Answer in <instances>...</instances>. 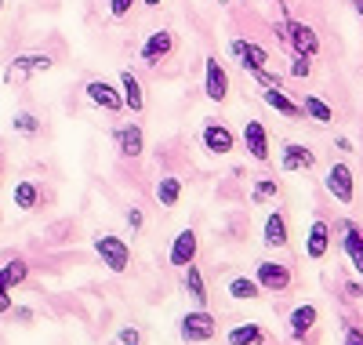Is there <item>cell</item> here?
<instances>
[{
	"instance_id": "cell-1",
	"label": "cell",
	"mask_w": 363,
	"mask_h": 345,
	"mask_svg": "<svg viewBox=\"0 0 363 345\" xmlns=\"http://www.w3.org/2000/svg\"><path fill=\"white\" fill-rule=\"evenodd\" d=\"M91 247H95V255L102 258V265L109 273H128L131 269V247L124 236H113V233H99L95 240H91Z\"/></svg>"
},
{
	"instance_id": "cell-2",
	"label": "cell",
	"mask_w": 363,
	"mask_h": 345,
	"mask_svg": "<svg viewBox=\"0 0 363 345\" xmlns=\"http://www.w3.org/2000/svg\"><path fill=\"white\" fill-rule=\"evenodd\" d=\"M218 334V320L211 317L207 309H189L186 317L178 320V338L186 345H203Z\"/></svg>"
},
{
	"instance_id": "cell-3",
	"label": "cell",
	"mask_w": 363,
	"mask_h": 345,
	"mask_svg": "<svg viewBox=\"0 0 363 345\" xmlns=\"http://www.w3.org/2000/svg\"><path fill=\"white\" fill-rule=\"evenodd\" d=\"M255 280L262 284L265 295H287L294 288V269L287 262H272V258H262L255 265Z\"/></svg>"
},
{
	"instance_id": "cell-4",
	"label": "cell",
	"mask_w": 363,
	"mask_h": 345,
	"mask_svg": "<svg viewBox=\"0 0 363 345\" xmlns=\"http://www.w3.org/2000/svg\"><path fill=\"white\" fill-rule=\"evenodd\" d=\"M200 146L211 156H229L236 149V135H233L229 124H222L218 116H203V124H200Z\"/></svg>"
},
{
	"instance_id": "cell-5",
	"label": "cell",
	"mask_w": 363,
	"mask_h": 345,
	"mask_svg": "<svg viewBox=\"0 0 363 345\" xmlns=\"http://www.w3.org/2000/svg\"><path fill=\"white\" fill-rule=\"evenodd\" d=\"M323 190L335 197L338 204L349 207V204L356 200V175H352V168L342 164V160H338V164H330V168H327V178H323Z\"/></svg>"
},
{
	"instance_id": "cell-6",
	"label": "cell",
	"mask_w": 363,
	"mask_h": 345,
	"mask_svg": "<svg viewBox=\"0 0 363 345\" xmlns=\"http://www.w3.org/2000/svg\"><path fill=\"white\" fill-rule=\"evenodd\" d=\"M174 48H178V40H174L171 29H157V33H149V37L142 40L138 58L145 62V66H160V62H167V58L174 55Z\"/></svg>"
},
{
	"instance_id": "cell-7",
	"label": "cell",
	"mask_w": 363,
	"mask_h": 345,
	"mask_svg": "<svg viewBox=\"0 0 363 345\" xmlns=\"http://www.w3.org/2000/svg\"><path fill=\"white\" fill-rule=\"evenodd\" d=\"M284 33H287V44L298 51V55H309L316 58L320 55V37L309 22H298V18H284Z\"/></svg>"
},
{
	"instance_id": "cell-8",
	"label": "cell",
	"mask_w": 363,
	"mask_h": 345,
	"mask_svg": "<svg viewBox=\"0 0 363 345\" xmlns=\"http://www.w3.org/2000/svg\"><path fill=\"white\" fill-rule=\"evenodd\" d=\"M229 55L240 58L244 73H247V70H265V66H272L269 48H262V44H255V40H244V37H233V40H229Z\"/></svg>"
},
{
	"instance_id": "cell-9",
	"label": "cell",
	"mask_w": 363,
	"mask_h": 345,
	"mask_svg": "<svg viewBox=\"0 0 363 345\" xmlns=\"http://www.w3.org/2000/svg\"><path fill=\"white\" fill-rule=\"evenodd\" d=\"M203 95L211 102H225L229 99V73H225V66L215 55L203 58Z\"/></svg>"
},
{
	"instance_id": "cell-10",
	"label": "cell",
	"mask_w": 363,
	"mask_h": 345,
	"mask_svg": "<svg viewBox=\"0 0 363 345\" xmlns=\"http://www.w3.org/2000/svg\"><path fill=\"white\" fill-rule=\"evenodd\" d=\"M84 95L91 106H99L102 113H120L124 109V95H120V87H113L109 80H87Z\"/></svg>"
},
{
	"instance_id": "cell-11",
	"label": "cell",
	"mask_w": 363,
	"mask_h": 345,
	"mask_svg": "<svg viewBox=\"0 0 363 345\" xmlns=\"http://www.w3.org/2000/svg\"><path fill=\"white\" fill-rule=\"evenodd\" d=\"M244 149H247L251 160L269 164L272 142H269V131H265V124H262V120H247V124H244Z\"/></svg>"
},
{
	"instance_id": "cell-12",
	"label": "cell",
	"mask_w": 363,
	"mask_h": 345,
	"mask_svg": "<svg viewBox=\"0 0 363 345\" xmlns=\"http://www.w3.org/2000/svg\"><path fill=\"white\" fill-rule=\"evenodd\" d=\"M55 66L51 62V55H44V51H29V55H18L11 66H8V73H4V80L8 84H15V80H22V77H33V73H48Z\"/></svg>"
},
{
	"instance_id": "cell-13",
	"label": "cell",
	"mask_w": 363,
	"mask_h": 345,
	"mask_svg": "<svg viewBox=\"0 0 363 345\" xmlns=\"http://www.w3.org/2000/svg\"><path fill=\"white\" fill-rule=\"evenodd\" d=\"M196 255H200V236H196V229H182V233L171 240L167 262H171L174 269H186V265L196 262Z\"/></svg>"
},
{
	"instance_id": "cell-14",
	"label": "cell",
	"mask_w": 363,
	"mask_h": 345,
	"mask_svg": "<svg viewBox=\"0 0 363 345\" xmlns=\"http://www.w3.org/2000/svg\"><path fill=\"white\" fill-rule=\"evenodd\" d=\"M258 99H262L269 109H277L284 120H306V109H301V102H294L284 87H262Z\"/></svg>"
},
{
	"instance_id": "cell-15",
	"label": "cell",
	"mask_w": 363,
	"mask_h": 345,
	"mask_svg": "<svg viewBox=\"0 0 363 345\" xmlns=\"http://www.w3.org/2000/svg\"><path fill=\"white\" fill-rule=\"evenodd\" d=\"M316 324H320V309H316L313 302H306V305H298L291 317H287V334H291L294 341H306V338L316 331Z\"/></svg>"
},
{
	"instance_id": "cell-16",
	"label": "cell",
	"mask_w": 363,
	"mask_h": 345,
	"mask_svg": "<svg viewBox=\"0 0 363 345\" xmlns=\"http://www.w3.org/2000/svg\"><path fill=\"white\" fill-rule=\"evenodd\" d=\"M280 168L287 175H298V171H313L316 168V153L309 146H301V142H287L280 149Z\"/></svg>"
},
{
	"instance_id": "cell-17",
	"label": "cell",
	"mask_w": 363,
	"mask_h": 345,
	"mask_svg": "<svg viewBox=\"0 0 363 345\" xmlns=\"http://www.w3.org/2000/svg\"><path fill=\"white\" fill-rule=\"evenodd\" d=\"M113 142H116V153L120 156H131V160H138V156L145 153V135L142 128L131 120V124H120V128L113 131Z\"/></svg>"
},
{
	"instance_id": "cell-18",
	"label": "cell",
	"mask_w": 363,
	"mask_h": 345,
	"mask_svg": "<svg viewBox=\"0 0 363 345\" xmlns=\"http://www.w3.org/2000/svg\"><path fill=\"white\" fill-rule=\"evenodd\" d=\"M330 251V222L327 218H313V226L306 233V258L309 262H323Z\"/></svg>"
},
{
	"instance_id": "cell-19",
	"label": "cell",
	"mask_w": 363,
	"mask_h": 345,
	"mask_svg": "<svg viewBox=\"0 0 363 345\" xmlns=\"http://www.w3.org/2000/svg\"><path fill=\"white\" fill-rule=\"evenodd\" d=\"M342 251H345V258H349V265L363 276V229L356 226V222H342Z\"/></svg>"
},
{
	"instance_id": "cell-20",
	"label": "cell",
	"mask_w": 363,
	"mask_h": 345,
	"mask_svg": "<svg viewBox=\"0 0 363 345\" xmlns=\"http://www.w3.org/2000/svg\"><path fill=\"white\" fill-rule=\"evenodd\" d=\"M262 243L265 247H287L291 243V226H287V214L284 211H272L262 226Z\"/></svg>"
},
{
	"instance_id": "cell-21",
	"label": "cell",
	"mask_w": 363,
	"mask_h": 345,
	"mask_svg": "<svg viewBox=\"0 0 363 345\" xmlns=\"http://www.w3.org/2000/svg\"><path fill=\"white\" fill-rule=\"evenodd\" d=\"M182 288H186V295L193 298V305H196V309H207L211 295H207V280H203V273H200V265H196V262L182 269Z\"/></svg>"
},
{
	"instance_id": "cell-22",
	"label": "cell",
	"mask_w": 363,
	"mask_h": 345,
	"mask_svg": "<svg viewBox=\"0 0 363 345\" xmlns=\"http://www.w3.org/2000/svg\"><path fill=\"white\" fill-rule=\"evenodd\" d=\"M11 200H15V207H18V211H37V207L44 204V190H40V182H33V178H18V182H15Z\"/></svg>"
},
{
	"instance_id": "cell-23",
	"label": "cell",
	"mask_w": 363,
	"mask_h": 345,
	"mask_svg": "<svg viewBox=\"0 0 363 345\" xmlns=\"http://www.w3.org/2000/svg\"><path fill=\"white\" fill-rule=\"evenodd\" d=\"M225 295H229V298H236V302H255V298H262L265 291H262V284H258L255 276H247V273H236V276H229Z\"/></svg>"
},
{
	"instance_id": "cell-24",
	"label": "cell",
	"mask_w": 363,
	"mask_h": 345,
	"mask_svg": "<svg viewBox=\"0 0 363 345\" xmlns=\"http://www.w3.org/2000/svg\"><path fill=\"white\" fill-rule=\"evenodd\" d=\"M120 95H124V109H131V113H142V109H145V91H142V80H138L131 70L120 73Z\"/></svg>"
},
{
	"instance_id": "cell-25",
	"label": "cell",
	"mask_w": 363,
	"mask_h": 345,
	"mask_svg": "<svg viewBox=\"0 0 363 345\" xmlns=\"http://www.w3.org/2000/svg\"><path fill=\"white\" fill-rule=\"evenodd\" d=\"M265 341H269V338H265L262 324H255V320L236 324V327H229V334H225V345H265Z\"/></svg>"
},
{
	"instance_id": "cell-26",
	"label": "cell",
	"mask_w": 363,
	"mask_h": 345,
	"mask_svg": "<svg viewBox=\"0 0 363 345\" xmlns=\"http://www.w3.org/2000/svg\"><path fill=\"white\" fill-rule=\"evenodd\" d=\"M178 200H182V178L160 175L157 178V204L160 207H178Z\"/></svg>"
},
{
	"instance_id": "cell-27",
	"label": "cell",
	"mask_w": 363,
	"mask_h": 345,
	"mask_svg": "<svg viewBox=\"0 0 363 345\" xmlns=\"http://www.w3.org/2000/svg\"><path fill=\"white\" fill-rule=\"evenodd\" d=\"M301 109H306V120H313V124H335V109H330L320 95H306L301 99Z\"/></svg>"
},
{
	"instance_id": "cell-28",
	"label": "cell",
	"mask_w": 363,
	"mask_h": 345,
	"mask_svg": "<svg viewBox=\"0 0 363 345\" xmlns=\"http://www.w3.org/2000/svg\"><path fill=\"white\" fill-rule=\"evenodd\" d=\"M247 197H251L255 207H262V204H269V200H277V197H280V182H277V178H258V182L251 185V193H247Z\"/></svg>"
},
{
	"instance_id": "cell-29",
	"label": "cell",
	"mask_w": 363,
	"mask_h": 345,
	"mask_svg": "<svg viewBox=\"0 0 363 345\" xmlns=\"http://www.w3.org/2000/svg\"><path fill=\"white\" fill-rule=\"evenodd\" d=\"M0 273H4L8 288L15 291V288H22V284H26V276H29V262H26V258H11V262L0 265Z\"/></svg>"
},
{
	"instance_id": "cell-30",
	"label": "cell",
	"mask_w": 363,
	"mask_h": 345,
	"mask_svg": "<svg viewBox=\"0 0 363 345\" xmlns=\"http://www.w3.org/2000/svg\"><path fill=\"white\" fill-rule=\"evenodd\" d=\"M11 128H15V135H22V138H37L40 135V120L33 116V113H15L11 116Z\"/></svg>"
},
{
	"instance_id": "cell-31",
	"label": "cell",
	"mask_w": 363,
	"mask_h": 345,
	"mask_svg": "<svg viewBox=\"0 0 363 345\" xmlns=\"http://www.w3.org/2000/svg\"><path fill=\"white\" fill-rule=\"evenodd\" d=\"M247 77H251L258 87H284V77H280L277 70H269V66H265V70H247Z\"/></svg>"
},
{
	"instance_id": "cell-32",
	"label": "cell",
	"mask_w": 363,
	"mask_h": 345,
	"mask_svg": "<svg viewBox=\"0 0 363 345\" xmlns=\"http://www.w3.org/2000/svg\"><path fill=\"white\" fill-rule=\"evenodd\" d=\"M309 73H313V58L294 51V55H291V77H294V80H306Z\"/></svg>"
},
{
	"instance_id": "cell-33",
	"label": "cell",
	"mask_w": 363,
	"mask_h": 345,
	"mask_svg": "<svg viewBox=\"0 0 363 345\" xmlns=\"http://www.w3.org/2000/svg\"><path fill=\"white\" fill-rule=\"evenodd\" d=\"M135 4H142V0H109V15L113 18H128Z\"/></svg>"
},
{
	"instance_id": "cell-34",
	"label": "cell",
	"mask_w": 363,
	"mask_h": 345,
	"mask_svg": "<svg viewBox=\"0 0 363 345\" xmlns=\"http://www.w3.org/2000/svg\"><path fill=\"white\" fill-rule=\"evenodd\" d=\"M11 309H15V302H11V288H8L4 273H0V317H4V312H11Z\"/></svg>"
},
{
	"instance_id": "cell-35",
	"label": "cell",
	"mask_w": 363,
	"mask_h": 345,
	"mask_svg": "<svg viewBox=\"0 0 363 345\" xmlns=\"http://www.w3.org/2000/svg\"><path fill=\"white\" fill-rule=\"evenodd\" d=\"M116 341L120 345H142V334H138V327H120L116 331Z\"/></svg>"
},
{
	"instance_id": "cell-36",
	"label": "cell",
	"mask_w": 363,
	"mask_h": 345,
	"mask_svg": "<svg viewBox=\"0 0 363 345\" xmlns=\"http://www.w3.org/2000/svg\"><path fill=\"white\" fill-rule=\"evenodd\" d=\"M142 226H145L142 207H135V204H131V207H128V229H131V233H142Z\"/></svg>"
},
{
	"instance_id": "cell-37",
	"label": "cell",
	"mask_w": 363,
	"mask_h": 345,
	"mask_svg": "<svg viewBox=\"0 0 363 345\" xmlns=\"http://www.w3.org/2000/svg\"><path fill=\"white\" fill-rule=\"evenodd\" d=\"M345 345H363V331L349 324V327H345Z\"/></svg>"
},
{
	"instance_id": "cell-38",
	"label": "cell",
	"mask_w": 363,
	"mask_h": 345,
	"mask_svg": "<svg viewBox=\"0 0 363 345\" xmlns=\"http://www.w3.org/2000/svg\"><path fill=\"white\" fill-rule=\"evenodd\" d=\"M345 291H349L352 298H363V284H359V280H352V284H345Z\"/></svg>"
},
{
	"instance_id": "cell-39",
	"label": "cell",
	"mask_w": 363,
	"mask_h": 345,
	"mask_svg": "<svg viewBox=\"0 0 363 345\" xmlns=\"http://www.w3.org/2000/svg\"><path fill=\"white\" fill-rule=\"evenodd\" d=\"M352 11H356V15L363 18V0H352Z\"/></svg>"
},
{
	"instance_id": "cell-40",
	"label": "cell",
	"mask_w": 363,
	"mask_h": 345,
	"mask_svg": "<svg viewBox=\"0 0 363 345\" xmlns=\"http://www.w3.org/2000/svg\"><path fill=\"white\" fill-rule=\"evenodd\" d=\"M142 4H145V8H157V4H160V0H142Z\"/></svg>"
},
{
	"instance_id": "cell-41",
	"label": "cell",
	"mask_w": 363,
	"mask_h": 345,
	"mask_svg": "<svg viewBox=\"0 0 363 345\" xmlns=\"http://www.w3.org/2000/svg\"><path fill=\"white\" fill-rule=\"evenodd\" d=\"M0 11H4V0H0Z\"/></svg>"
}]
</instances>
